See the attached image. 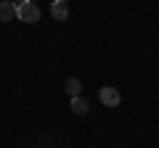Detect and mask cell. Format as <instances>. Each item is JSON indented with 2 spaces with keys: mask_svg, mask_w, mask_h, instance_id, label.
I'll list each match as a JSON object with an SVG mask.
<instances>
[{
  "mask_svg": "<svg viewBox=\"0 0 159 148\" xmlns=\"http://www.w3.org/2000/svg\"><path fill=\"white\" fill-rule=\"evenodd\" d=\"M40 16H43V11H40V6H37V3H32V0H27V3H21V6H16V19H19V21L37 24Z\"/></svg>",
  "mask_w": 159,
  "mask_h": 148,
  "instance_id": "obj_1",
  "label": "cell"
},
{
  "mask_svg": "<svg viewBox=\"0 0 159 148\" xmlns=\"http://www.w3.org/2000/svg\"><path fill=\"white\" fill-rule=\"evenodd\" d=\"M64 90H66L69 95L74 98V95H80V93H82V82H80L77 77H69V80L64 82Z\"/></svg>",
  "mask_w": 159,
  "mask_h": 148,
  "instance_id": "obj_6",
  "label": "cell"
},
{
  "mask_svg": "<svg viewBox=\"0 0 159 148\" xmlns=\"http://www.w3.org/2000/svg\"><path fill=\"white\" fill-rule=\"evenodd\" d=\"M69 108H72L74 114H88V108H90V103L85 101L82 95H74L72 98V103H69Z\"/></svg>",
  "mask_w": 159,
  "mask_h": 148,
  "instance_id": "obj_5",
  "label": "cell"
},
{
  "mask_svg": "<svg viewBox=\"0 0 159 148\" xmlns=\"http://www.w3.org/2000/svg\"><path fill=\"white\" fill-rule=\"evenodd\" d=\"M56 3H66V0H56Z\"/></svg>",
  "mask_w": 159,
  "mask_h": 148,
  "instance_id": "obj_8",
  "label": "cell"
},
{
  "mask_svg": "<svg viewBox=\"0 0 159 148\" xmlns=\"http://www.w3.org/2000/svg\"><path fill=\"white\" fill-rule=\"evenodd\" d=\"M13 19H16V3L3 0L0 3V21H13Z\"/></svg>",
  "mask_w": 159,
  "mask_h": 148,
  "instance_id": "obj_3",
  "label": "cell"
},
{
  "mask_svg": "<svg viewBox=\"0 0 159 148\" xmlns=\"http://www.w3.org/2000/svg\"><path fill=\"white\" fill-rule=\"evenodd\" d=\"M98 98H101V103H103V106H109V108L119 106V101H122V95H119V90H114L111 85L101 87V90H98Z\"/></svg>",
  "mask_w": 159,
  "mask_h": 148,
  "instance_id": "obj_2",
  "label": "cell"
},
{
  "mask_svg": "<svg viewBox=\"0 0 159 148\" xmlns=\"http://www.w3.org/2000/svg\"><path fill=\"white\" fill-rule=\"evenodd\" d=\"M11 3H16V6H21V3H27V0H11Z\"/></svg>",
  "mask_w": 159,
  "mask_h": 148,
  "instance_id": "obj_7",
  "label": "cell"
},
{
  "mask_svg": "<svg viewBox=\"0 0 159 148\" xmlns=\"http://www.w3.org/2000/svg\"><path fill=\"white\" fill-rule=\"evenodd\" d=\"M51 16L56 19V21H66V19H69L66 3H53V6H51Z\"/></svg>",
  "mask_w": 159,
  "mask_h": 148,
  "instance_id": "obj_4",
  "label": "cell"
}]
</instances>
